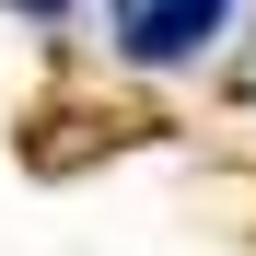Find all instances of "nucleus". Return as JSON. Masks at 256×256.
Masks as SVG:
<instances>
[{
  "mask_svg": "<svg viewBox=\"0 0 256 256\" xmlns=\"http://www.w3.org/2000/svg\"><path fill=\"white\" fill-rule=\"evenodd\" d=\"M222 12L233 0H116V47L140 70H175V58H198L210 35H222Z\"/></svg>",
  "mask_w": 256,
  "mask_h": 256,
  "instance_id": "1",
  "label": "nucleus"
},
{
  "mask_svg": "<svg viewBox=\"0 0 256 256\" xmlns=\"http://www.w3.org/2000/svg\"><path fill=\"white\" fill-rule=\"evenodd\" d=\"M12 12H35V24H58V12H70V0H12Z\"/></svg>",
  "mask_w": 256,
  "mask_h": 256,
  "instance_id": "2",
  "label": "nucleus"
}]
</instances>
